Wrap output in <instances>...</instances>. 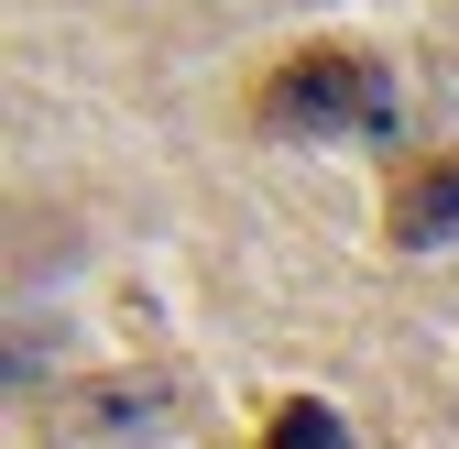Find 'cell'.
<instances>
[{"label":"cell","instance_id":"cell-1","mask_svg":"<svg viewBox=\"0 0 459 449\" xmlns=\"http://www.w3.org/2000/svg\"><path fill=\"white\" fill-rule=\"evenodd\" d=\"M252 121L263 132H383L394 121V66L361 44H296L252 88Z\"/></svg>","mask_w":459,"mask_h":449},{"label":"cell","instance_id":"cell-2","mask_svg":"<svg viewBox=\"0 0 459 449\" xmlns=\"http://www.w3.org/2000/svg\"><path fill=\"white\" fill-rule=\"evenodd\" d=\"M176 438V383L164 373H88L77 395H55L44 449H164Z\"/></svg>","mask_w":459,"mask_h":449},{"label":"cell","instance_id":"cell-3","mask_svg":"<svg viewBox=\"0 0 459 449\" xmlns=\"http://www.w3.org/2000/svg\"><path fill=\"white\" fill-rule=\"evenodd\" d=\"M394 242H405V252H437V242H459V154H437V164H405V187H394Z\"/></svg>","mask_w":459,"mask_h":449},{"label":"cell","instance_id":"cell-4","mask_svg":"<svg viewBox=\"0 0 459 449\" xmlns=\"http://www.w3.org/2000/svg\"><path fill=\"white\" fill-rule=\"evenodd\" d=\"M263 449H351V427H339V406H317V395H284L263 417Z\"/></svg>","mask_w":459,"mask_h":449}]
</instances>
